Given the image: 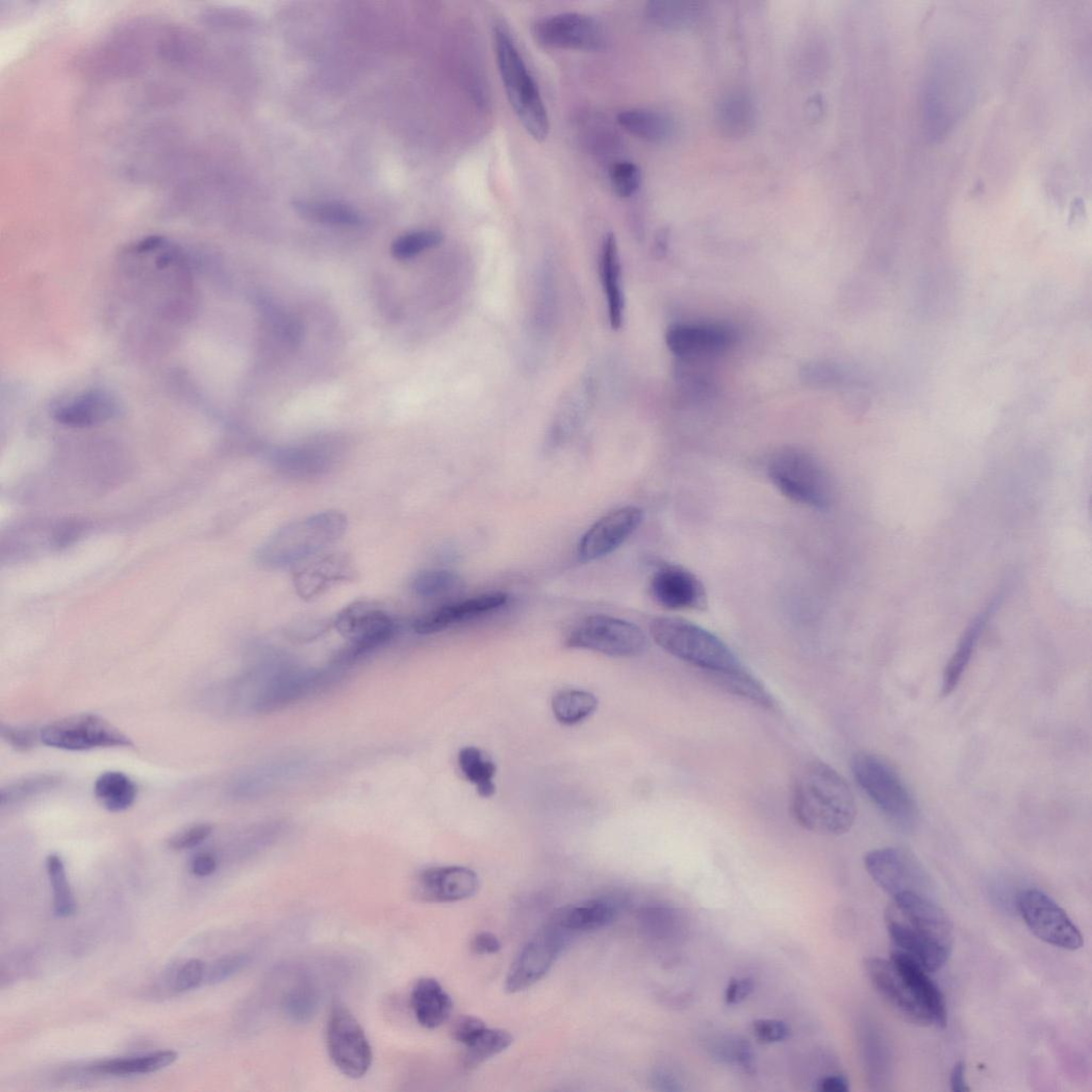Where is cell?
Returning a JSON list of instances; mask_svg holds the SVG:
<instances>
[{
    "label": "cell",
    "instance_id": "obj_1",
    "mask_svg": "<svg viewBox=\"0 0 1092 1092\" xmlns=\"http://www.w3.org/2000/svg\"><path fill=\"white\" fill-rule=\"evenodd\" d=\"M792 810L797 822L809 832L840 837L857 818L855 796L846 780L832 766L813 761L798 773L793 788Z\"/></svg>",
    "mask_w": 1092,
    "mask_h": 1092
},
{
    "label": "cell",
    "instance_id": "obj_2",
    "mask_svg": "<svg viewBox=\"0 0 1092 1092\" xmlns=\"http://www.w3.org/2000/svg\"><path fill=\"white\" fill-rule=\"evenodd\" d=\"M493 46L507 99L517 120L536 142H544L551 129L550 117L539 86L524 61L507 26L493 27Z\"/></svg>",
    "mask_w": 1092,
    "mask_h": 1092
},
{
    "label": "cell",
    "instance_id": "obj_3",
    "mask_svg": "<svg viewBox=\"0 0 1092 1092\" xmlns=\"http://www.w3.org/2000/svg\"><path fill=\"white\" fill-rule=\"evenodd\" d=\"M347 528V516L338 511L321 512L290 523L259 548L257 560L271 569H282L333 545Z\"/></svg>",
    "mask_w": 1092,
    "mask_h": 1092
},
{
    "label": "cell",
    "instance_id": "obj_4",
    "mask_svg": "<svg viewBox=\"0 0 1092 1092\" xmlns=\"http://www.w3.org/2000/svg\"><path fill=\"white\" fill-rule=\"evenodd\" d=\"M650 634L672 657L705 670L707 675L742 668L735 654L721 639L687 620L672 617L654 619L650 625Z\"/></svg>",
    "mask_w": 1092,
    "mask_h": 1092
},
{
    "label": "cell",
    "instance_id": "obj_5",
    "mask_svg": "<svg viewBox=\"0 0 1092 1092\" xmlns=\"http://www.w3.org/2000/svg\"><path fill=\"white\" fill-rule=\"evenodd\" d=\"M767 468L772 484L786 498L817 509L833 505V477L812 454L797 448L781 449L770 457Z\"/></svg>",
    "mask_w": 1092,
    "mask_h": 1092
},
{
    "label": "cell",
    "instance_id": "obj_6",
    "mask_svg": "<svg viewBox=\"0 0 1092 1092\" xmlns=\"http://www.w3.org/2000/svg\"><path fill=\"white\" fill-rule=\"evenodd\" d=\"M850 766L858 785L873 804L901 828H913L919 819V807L904 780L885 759L858 753Z\"/></svg>",
    "mask_w": 1092,
    "mask_h": 1092
},
{
    "label": "cell",
    "instance_id": "obj_7",
    "mask_svg": "<svg viewBox=\"0 0 1092 1092\" xmlns=\"http://www.w3.org/2000/svg\"><path fill=\"white\" fill-rule=\"evenodd\" d=\"M43 744L66 752L130 748L133 741L106 719L77 714L48 723L40 730Z\"/></svg>",
    "mask_w": 1092,
    "mask_h": 1092
},
{
    "label": "cell",
    "instance_id": "obj_8",
    "mask_svg": "<svg viewBox=\"0 0 1092 1092\" xmlns=\"http://www.w3.org/2000/svg\"><path fill=\"white\" fill-rule=\"evenodd\" d=\"M864 865L871 880L893 899L909 894L933 896L930 873L907 849L886 847L869 852Z\"/></svg>",
    "mask_w": 1092,
    "mask_h": 1092
},
{
    "label": "cell",
    "instance_id": "obj_9",
    "mask_svg": "<svg viewBox=\"0 0 1092 1092\" xmlns=\"http://www.w3.org/2000/svg\"><path fill=\"white\" fill-rule=\"evenodd\" d=\"M334 626L349 641L339 661L352 662L386 643L396 633V624L379 605L358 601L337 614Z\"/></svg>",
    "mask_w": 1092,
    "mask_h": 1092
},
{
    "label": "cell",
    "instance_id": "obj_10",
    "mask_svg": "<svg viewBox=\"0 0 1092 1092\" xmlns=\"http://www.w3.org/2000/svg\"><path fill=\"white\" fill-rule=\"evenodd\" d=\"M565 644L614 658H634L644 651L646 638L637 626L629 621L594 615L579 624L566 636Z\"/></svg>",
    "mask_w": 1092,
    "mask_h": 1092
},
{
    "label": "cell",
    "instance_id": "obj_11",
    "mask_svg": "<svg viewBox=\"0 0 1092 1092\" xmlns=\"http://www.w3.org/2000/svg\"><path fill=\"white\" fill-rule=\"evenodd\" d=\"M327 1045L336 1068L346 1076L361 1078L371 1069V1043L356 1017L344 1005L336 1004L329 1016Z\"/></svg>",
    "mask_w": 1092,
    "mask_h": 1092
},
{
    "label": "cell",
    "instance_id": "obj_12",
    "mask_svg": "<svg viewBox=\"0 0 1092 1092\" xmlns=\"http://www.w3.org/2000/svg\"><path fill=\"white\" fill-rule=\"evenodd\" d=\"M1018 908L1026 926L1041 941L1067 950L1083 946V936L1070 916L1044 892L1038 889L1022 892Z\"/></svg>",
    "mask_w": 1092,
    "mask_h": 1092
},
{
    "label": "cell",
    "instance_id": "obj_13",
    "mask_svg": "<svg viewBox=\"0 0 1092 1092\" xmlns=\"http://www.w3.org/2000/svg\"><path fill=\"white\" fill-rule=\"evenodd\" d=\"M537 45L544 50L596 52L606 45V32L594 18L564 12L545 17L532 28Z\"/></svg>",
    "mask_w": 1092,
    "mask_h": 1092
},
{
    "label": "cell",
    "instance_id": "obj_14",
    "mask_svg": "<svg viewBox=\"0 0 1092 1092\" xmlns=\"http://www.w3.org/2000/svg\"><path fill=\"white\" fill-rule=\"evenodd\" d=\"M570 939L569 934L550 921L543 931L523 947L513 961L506 979V990L516 993L542 980Z\"/></svg>",
    "mask_w": 1092,
    "mask_h": 1092
},
{
    "label": "cell",
    "instance_id": "obj_15",
    "mask_svg": "<svg viewBox=\"0 0 1092 1092\" xmlns=\"http://www.w3.org/2000/svg\"><path fill=\"white\" fill-rule=\"evenodd\" d=\"M666 342L680 359L707 360L729 352L736 342V333L722 324H678L669 328Z\"/></svg>",
    "mask_w": 1092,
    "mask_h": 1092
},
{
    "label": "cell",
    "instance_id": "obj_16",
    "mask_svg": "<svg viewBox=\"0 0 1092 1092\" xmlns=\"http://www.w3.org/2000/svg\"><path fill=\"white\" fill-rule=\"evenodd\" d=\"M864 968L873 988L900 1017L916 1025H933L929 1014L917 1001L891 959L867 958Z\"/></svg>",
    "mask_w": 1092,
    "mask_h": 1092
},
{
    "label": "cell",
    "instance_id": "obj_17",
    "mask_svg": "<svg viewBox=\"0 0 1092 1092\" xmlns=\"http://www.w3.org/2000/svg\"><path fill=\"white\" fill-rule=\"evenodd\" d=\"M643 512L628 506L600 518L583 536L579 556L584 562L593 561L616 551L638 529Z\"/></svg>",
    "mask_w": 1092,
    "mask_h": 1092
},
{
    "label": "cell",
    "instance_id": "obj_18",
    "mask_svg": "<svg viewBox=\"0 0 1092 1092\" xmlns=\"http://www.w3.org/2000/svg\"><path fill=\"white\" fill-rule=\"evenodd\" d=\"M650 593L655 602L670 610H699L708 604L702 581L685 567L676 564L663 565L653 575Z\"/></svg>",
    "mask_w": 1092,
    "mask_h": 1092
},
{
    "label": "cell",
    "instance_id": "obj_19",
    "mask_svg": "<svg viewBox=\"0 0 1092 1092\" xmlns=\"http://www.w3.org/2000/svg\"><path fill=\"white\" fill-rule=\"evenodd\" d=\"M478 888V877L467 867H432L418 877L416 895L430 903H455L474 896Z\"/></svg>",
    "mask_w": 1092,
    "mask_h": 1092
},
{
    "label": "cell",
    "instance_id": "obj_20",
    "mask_svg": "<svg viewBox=\"0 0 1092 1092\" xmlns=\"http://www.w3.org/2000/svg\"><path fill=\"white\" fill-rule=\"evenodd\" d=\"M507 602L506 593L493 592L451 603L429 611L414 623L413 629L421 635L439 633L459 623L488 614Z\"/></svg>",
    "mask_w": 1092,
    "mask_h": 1092
},
{
    "label": "cell",
    "instance_id": "obj_21",
    "mask_svg": "<svg viewBox=\"0 0 1092 1092\" xmlns=\"http://www.w3.org/2000/svg\"><path fill=\"white\" fill-rule=\"evenodd\" d=\"M119 414V404L108 391L92 389L59 405L54 420L70 428H91L105 424Z\"/></svg>",
    "mask_w": 1092,
    "mask_h": 1092
},
{
    "label": "cell",
    "instance_id": "obj_22",
    "mask_svg": "<svg viewBox=\"0 0 1092 1092\" xmlns=\"http://www.w3.org/2000/svg\"><path fill=\"white\" fill-rule=\"evenodd\" d=\"M891 961L900 972L912 993L929 1014L933 1025L945 1027L947 1024L946 1001L936 983L915 959L896 949Z\"/></svg>",
    "mask_w": 1092,
    "mask_h": 1092
},
{
    "label": "cell",
    "instance_id": "obj_23",
    "mask_svg": "<svg viewBox=\"0 0 1092 1092\" xmlns=\"http://www.w3.org/2000/svg\"><path fill=\"white\" fill-rule=\"evenodd\" d=\"M354 573L347 557L327 555L302 567L294 577V585L302 599L310 600L338 583L353 580Z\"/></svg>",
    "mask_w": 1092,
    "mask_h": 1092
},
{
    "label": "cell",
    "instance_id": "obj_24",
    "mask_svg": "<svg viewBox=\"0 0 1092 1092\" xmlns=\"http://www.w3.org/2000/svg\"><path fill=\"white\" fill-rule=\"evenodd\" d=\"M1004 594L997 593L987 607L974 618L961 637L958 646L948 661L942 679V694L949 695L963 679L969 667L974 651L977 646L989 620L994 616L1001 604Z\"/></svg>",
    "mask_w": 1092,
    "mask_h": 1092
},
{
    "label": "cell",
    "instance_id": "obj_25",
    "mask_svg": "<svg viewBox=\"0 0 1092 1092\" xmlns=\"http://www.w3.org/2000/svg\"><path fill=\"white\" fill-rule=\"evenodd\" d=\"M618 908L610 899L595 898L558 910L551 922L569 934L598 931L615 920Z\"/></svg>",
    "mask_w": 1092,
    "mask_h": 1092
},
{
    "label": "cell",
    "instance_id": "obj_26",
    "mask_svg": "<svg viewBox=\"0 0 1092 1092\" xmlns=\"http://www.w3.org/2000/svg\"><path fill=\"white\" fill-rule=\"evenodd\" d=\"M411 1008L422 1026L434 1030L450 1019L454 1002L438 981L425 977L417 981L413 987Z\"/></svg>",
    "mask_w": 1092,
    "mask_h": 1092
},
{
    "label": "cell",
    "instance_id": "obj_27",
    "mask_svg": "<svg viewBox=\"0 0 1092 1092\" xmlns=\"http://www.w3.org/2000/svg\"><path fill=\"white\" fill-rule=\"evenodd\" d=\"M602 280L607 296L609 323L619 330L625 315V296L621 287V265L618 244L614 234H607L602 247Z\"/></svg>",
    "mask_w": 1092,
    "mask_h": 1092
},
{
    "label": "cell",
    "instance_id": "obj_28",
    "mask_svg": "<svg viewBox=\"0 0 1092 1092\" xmlns=\"http://www.w3.org/2000/svg\"><path fill=\"white\" fill-rule=\"evenodd\" d=\"M135 782L120 771L102 773L95 784V795L106 810L123 812L135 804L137 798Z\"/></svg>",
    "mask_w": 1092,
    "mask_h": 1092
},
{
    "label": "cell",
    "instance_id": "obj_29",
    "mask_svg": "<svg viewBox=\"0 0 1092 1092\" xmlns=\"http://www.w3.org/2000/svg\"><path fill=\"white\" fill-rule=\"evenodd\" d=\"M617 121L631 135L651 143H662L671 134L669 120L647 109H627L621 111Z\"/></svg>",
    "mask_w": 1092,
    "mask_h": 1092
},
{
    "label": "cell",
    "instance_id": "obj_30",
    "mask_svg": "<svg viewBox=\"0 0 1092 1092\" xmlns=\"http://www.w3.org/2000/svg\"><path fill=\"white\" fill-rule=\"evenodd\" d=\"M713 682L728 691L767 710H773L776 703L766 688L755 679L744 667L721 674L708 675Z\"/></svg>",
    "mask_w": 1092,
    "mask_h": 1092
},
{
    "label": "cell",
    "instance_id": "obj_31",
    "mask_svg": "<svg viewBox=\"0 0 1092 1092\" xmlns=\"http://www.w3.org/2000/svg\"><path fill=\"white\" fill-rule=\"evenodd\" d=\"M295 209L304 220L333 227H358L362 217L353 207L337 202H295Z\"/></svg>",
    "mask_w": 1092,
    "mask_h": 1092
},
{
    "label": "cell",
    "instance_id": "obj_32",
    "mask_svg": "<svg viewBox=\"0 0 1092 1092\" xmlns=\"http://www.w3.org/2000/svg\"><path fill=\"white\" fill-rule=\"evenodd\" d=\"M178 1060V1053L167 1050L139 1058L117 1059L100 1063L91 1068L93 1072L108 1075L149 1074L160 1071Z\"/></svg>",
    "mask_w": 1092,
    "mask_h": 1092
},
{
    "label": "cell",
    "instance_id": "obj_33",
    "mask_svg": "<svg viewBox=\"0 0 1092 1092\" xmlns=\"http://www.w3.org/2000/svg\"><path fill=\"white\" fill-rule=\"evenodd\" d=\"M60 782L61 778L52 773H40L19 779L0 790V808L4 811L51 792Z\"/></svg>",
    "mask_w": 1092,
    "mask_h": 1092
},
{
    "label": "cell",
    "instance_id": "obj_34",
    "mask_svg": "<svg viewBox=\"0 0 1092 1092\" xmlns=\"http://www.w3.org/2000/svg\"><path fill=\"white\" fill-rule=\"evenodd\" d=\"M598 708V699L584 690H562L554 695L552 710L562 725L573 726L591 716Z\"/></svg>",
    "mask_w": 1092,
    "mask_h": 1092
},
{
    "label": "cell",
    "instance_id": "obj_35",
    "mask_svg": "<svg viewBox=\"0 0 1092 1092\" xmlns=\"http://www.w3.org/2000/svg\"><path fill=\"white\" fill-rule=\"evenodd\" d=\"M702 11V5L699 3L674 2V0H654L645 7V15L652 23L675 29L692 25L701 17Z\"/></svg>",
    "mask_w": 1092,
    "mask_h": 1092
},
{
    "label": "cell",
    "instance_id": "obj_36",
    "mask_svg": "<svg viewBox=\"0 0 1092 1092\" xmlns=\"http://www.w3.org/2000/svg\"><path fill=\"white\" fill-rule=\"evenodd\" d=\"M458 763L464 777L476 786L480 796L488 798L494 795L493 779L497 767L482 751L475 747L463 748L459 753Z\"/></svg>",
    "mask_w": 1092,
    "mask_h": 1092
},
{
    "label": "cell",
    "instance_id": "obj_37",
    "mask_svg": "<svg viewBox=\"0 0 1092 1092\" xmlns=\"http://www.w3.org/2000/svg\"><path fill=\"white\" fill-rule=\"evenodd\" d=\"M513 1042V1037L504 1030L486 1028L472 1043L466 1045L463 1064L466 1069H474L488 1060L504 1052Z\"/></svg>",
    "mask_w": 1092,
    "mask_h": 1092
},
{
    "label": "cell",
    "instance_id": "obj_38",
    "mask_svg": "<svg viewBox=\"0 0 1092 1092\" xmlns=\"http://www.w3.org/2000/svg\"><path fill=\"white\" fill-rule=\"evenodd\" d=\"M464 588L463 580L456 574L447 570H428L417 575L412 582V590L422 599H440L460 593Z\"/></svg>",
    "mask_w": 1092,
    "mask_h": 1092
},
{
    "label": "cell",
    "instance_id": "obj_39",
    "mask_svg": "<svg viewBox=\"0 0 1092 1092\" xmlns=\"http://www.w3.org/2000/svg\"><path fill=\"white\" fill-rule=\"evenodd\" d=\"M47 869L54 895V910L59 917H69L76 912V901L68 882L65 863L57 854L47 859Z\"/></svg>",
    "mask_w": 1092,
    "mask_h": 1092
},
{
    "label": "cell",
    "instance_id": "obj_40",
    "mask_svg": "<svg viewBox=\"0 0 1092 1092\" xmlns=\"http://www.w3.org/2000/svg\"><path fill=\"white\" fill-rule=\"evenodd\" d=\"M443 234L438 231H417L399 237L390 247V253L397 259L406 260L424 251L438 247L443 242Z\"/></svg>",
    "mask_w": 1092,
    "mask_h": 1092
},
{
    "label": "cell",
    "instance_id": "obj_41",
    "mask_svg": "<svg viewBox=\"0 0 1092 1092\" xmlns=\"http://www.w3.org/2000/svg\"><path fill=\"white\" fill-rule=\"evenodd\" d=\"M719 115L722 126L730 134L745 133L753 121L752 105L741 97L726 100L720 106Z\"/></svg>",
    "mask_w": 1092,
    "mask_h": 1092
},
{
    "label": "cell",
    "instance_id": "obj_42",
    "mask_svg": "<svg viewBox=\"0 0 1092 1092\" xmlns=\"http://www.w3.org/2000/svg\"><path fill=\"white\" fill-rule=\"evenodd\" d=\"M716 1052L723 1062L734 1065L746 1073H755V1056L748 1041L737 1037H728L719 1042Z\"/></svg>",
    "mask_w": 1092,
    "mask_h": 1092
},
{
    "label": "cell",
    "instance_id": "obj_43",
    "mask_svg": "<svg viewBox=\"0 0 1092 1092\" xmlns=\"http://www.w3.org/2000/svg\"><path fill=\"white\" fill-rule=\"evenodd\" d=\"M609 178L615 194L624 199L636 195L642 181L639 167L631 161H619L611 166Z\"/></svg>",
    "mask_w": 1092,
    "mask_h": 1092
},
{
    "label": "cell",
    "instance_id": "obj_44",
    "mask_svg": "<svg viewBox=\"0 0 1092 1092\" xmlns=\"http://www.w3.org/2000/svg\"><path fill=\"white\" fill-rule=\"evenodd\" d=\"M643 931L654 938H666L674 933L678 917L667 908L654 907L643 909L639 914Z\"/></svg>",
    "mask_w": 1092,
    "mask_h": 1092
},
{
    "label": "cell",
    "instance_id": "obj_45",
    "mask_svg": "<svg viewBox=\"0 0 1092 1092\" xmlns=\"http://www.w3.org/2000/svg\"><path fill=\"white\" fill-rule=\"evenodd\" d=\"M249 957L244 954L227 955L213 961L205 970V982L209 985L221 984L238 972L248 964Z\"/></svg>",
    "mask_w": 1092,
    "mask_h": 1092
},
{
    "label": "cell",
    "instance_id": "obj_46",
    "mask_svg": "<svg viewBox=\"0 0 1092 1092\" xmlns=\"http://www.w3.org/2000/svg\"><path fill=\"white\" fill-rule=\"evenodd\" d=\"M211 833L212 827L208 823L194 824L171 837L168 845L177 852L193 849L206 841Z\"/></svg>",
    "mask_w": 1092,
    "mask_h": 1092
},
{
    "label": "cell",
    "instance_id": "obj_47",
    "mask_svg": "<svg viewBox=\"0 0 1092 1092\" xmlns=\"http://www.w3.org/2000/svg\"><path fill=\"white\" fill-rule=\"evenodd\" d=\"M753 1033L762 1043H777L788 1039L790 1027L777 1019H758L753 1023Z\"/></svg>",
    "mask_w": 1092,
    "mask_h": 1092
},
{
    "label": "cell",
    "instance_id": "obj_48",
    "mask_svg": "<svg viewBox=\"0 0 1092 1092\" xmlns=\"http://www.w3.org/2000/svg\"><path fill=\"white\" fill-rule=\"evenodd\" d=\"M206 966L199 959H193L178 972L174 981V990L187 992L198 988L205 980Z\"/></svg>",
    "mask_w": 1092,
    "mask_h": 1092
},
{
    "label": "cell",
    "instance_id": "obj_49",
    "mask_svg": "<svg viewBox=\"0 0 1092 1092\" xmlns=\"http://www.w3.org/2000/svg\"><path fill=\"white\" fill-rule=\"evenodd\" d=\"M0 733H2V737L11 747L22 753L31 751L36 745L37 740H40V731L35 732L30 729L3 725Z\"/></svg>",
    "mask_w": 1092,
    "mask_h": 1092
},
{
    "label": "cell",
    "instance_id": "obj_50",
    "mask_svg": "<svg viewBox=\"0 0 1092 1092\" xmlns=\"http://www.w3.org/2000/svg\"><path fill=\"white\" fill-rule=\"evenodd\" d=\"M486 1028L484 1021L473 1016H462L453 1026V1036L456 1041L466 1046Z\"/></svg>",
    "mask_w": 1092,
    "mask_h": 1092
},
{
    "label": "cell",
    "instance_id": "obj_51",
    "mask_svg": "<svg viewBox=\"0 0 1092 1092\" xmlns=\"http://www.w3.org/2000/svg\"><path fill=\"white\" fill-rule=\"evenodd\" d=\"M287 1009L289 1015L297 1020H304L313 1014L315 998L310 989H299L289 998Z\"/></svg>",
    "mask_w": 1092,
    "mask_h": 1092
},
{
    "label": "cell",
    "instance_id": "obj_52",
    "mask_svg": "<svg viewBox=\"0 0 1092 1092\" xmlns=\"http://www.w3.org/2000/svg\"><path fill=\"white\" fill-rule=\"evenodd\" d=\"M755 983L751 979H732L726 989L725 999L728 1005L744 1001L754 992Z\"/></svg>",
    "mask_w": 1092,
    "mask_h": 1092
},
{
    "label": "cell",
    "instance_id": "obj_53",
    "mask_svg": "<svg viewBox=\"0 0 1092 1092\" xmlns=\"http://www.w3.org/2000/svg\"><path fill=\"white\" fill-rule=\"evenodd\" d=\"M472 948L478 955L497 954L502 944L499 938L491 933H479L472 941Z\"/></svg>",
    "mask_w": 1092,
    "mask_h": 1092
},
{
    "label": "cell",
    "instance_id": "obj_54",
    "mask_svg": "<svg viewBox=\"0 0 1092 1092\" xmlns=\"http://www.w3.org/2000/svg\"><path fill=\"white\" fill-rule=\"evenodd\" d=\"M849 1089L848 1080L841 1074L827 1075L816 1083V1090L820 1092H847Z\"/></svg>",
    "mask_w": 1092,
    "mask_h": 1092
},
{
    "label": "cell",
    "instance_id": "obj_55",
    "mask_svg": "<svg viewBox=\"0 0 1092 1092\" xmlns=\"http://www.w3.org/2000/svg\"><path fill=\"white\" fill-rule=\"evenodd\" d=\"M215 868L217 860L214 856L209 853H201L197 855L192 863V870L198 878L210 877Z\"/></svg>",
    "mask_w": 1092,
    "mask_h": 1092
},
{
    "label": "cell",
    "instance_id": "obj_56",
    "mask_svg": "<svg viewBox=\"0 0 1092 1092\" xmlns=\"http://www.w3.org/2000/svg\"><path fill=\"white\" fill-rule=\"evenodd\" d=\"M966 1064L964 1062H958L950 1072V1087L954 1092H967L971 1091L966 1080Z\"/></svg>",
    "mask_w": 1092,
    "mask_h": 1092
},
{
    "label": "cell",
    "instance_id": "obj_57",
    "mask_svg": "<svg viewBox=\"0 0 1092 1092\" xmlns=\"http://www.w3.org/2000/svg\"><path fill=\"white\" fill-rule=\"evenodd\" d=\"M654 1084L659 1086L660 1090H680L679 1083L676 1080V1077L665 1071H659L657 1074L654 1075Z\"/></svg>",
    "mask_w": 1092,
    "mask_h": 1092
}]
</instances>
